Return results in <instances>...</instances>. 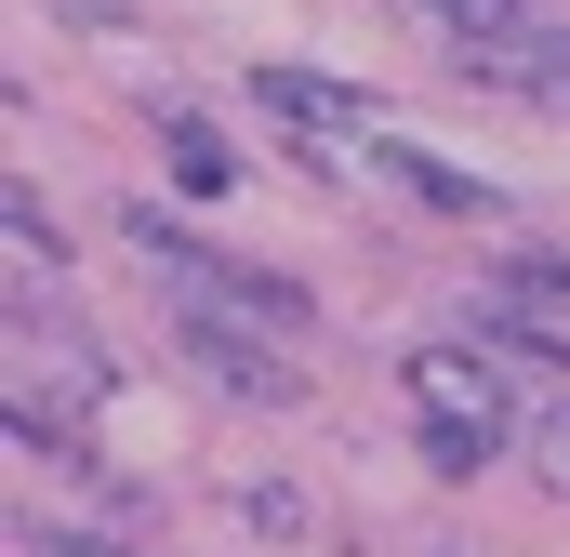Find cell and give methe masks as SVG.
Segmentation results:
<instances>
[{
  "label": "cell",
  "mask_w": 570,
  "mask_h": 557,
  "mask_svg": "<svg viewBox=\"0 0 570 557\" xmlns=\"http://www.w3.org/2000/svg\"><path fill=\"white\" fill-rule=\"evenodd\" d=\"M451 557H464V545H451Z\"/></svg>",
  "instance_id": "30bf717a"
},
{
  "label": "cell",
  "mask_w": 570,
  "mask_h": 557,
  "mask_svg": "<svg viewBox=\"0 0 570 557\" xmlns=\"http://www.w3.org/2000/svg\"><path fill=\"white\" fill-rule=\"evenodd\" d=\"M253 107H266L279 134H305V159H318V173H332L345 146H385V120H372L345 80H305V67H253Z\"/></svg>",
  "instance_id": "3957f363"
},
{
  "label": "cell",
  "mask_w": 570,
  "mask_h": 557,
  "mask_svg": "<svg viewBox=\"0 0 570 557\" xmlns=\"http://www.w3.org/2000/svg\"><path fill=\"white\" fill-rule=\"evenodd\" d=\"M159 146H173V186H186V199H226V186H239V146L213 134V120H159Z\"/></svg>",
  "instance_id": "5b68a950"
},
{
  "label": "cell",
  "mask_w": 570,
  "mask_h": 557,
  "mask_svg": "<svg viewBox=\"0 0 570 557\" xmlns=\"http://www.w3.org/2000/svg\"><path fill=\"white\" fill-rule=\"evenodd\" d=\"M385 159H399V186L438 199V213H491V186H478V173H438V159H412V146H385Z\"/></svg>",
  "instance_id": "52a82bcc"
},
{
  "label": "cell",
  "mask_w": 570,
  "mask_h": 557,
  "mask_svg": "<svg viewBox=\"0 0 570 557\" xmlns=\"http://www.w3.org/2000/svg\"><path fill=\"white\" fill-rule=\"evenodd\" d=\"M186 359H199V385H226V399H266V412L305 399V372L266 345V319H239V305H186Z\"/></svg>",
  "instance_id": "7a4b0ae2"
},
{
  "label": "cell",
  "mask_w": 570,
  "mask_h": 557,
  "mask_svg": "<svg viewBox=\"0 0 570 557\" xmlns=\"http://www.w3.org/2000/svg\"><path fill=\"white\" fill-rule=\"evenodd\" d=\"M531 451H544V491H570V399H544V424H531Z\"/></svg>",
  "instance_id": "ba28073f"
},
{
  "label": "cell",
  "mask_w": 570,
  "mask_h": 557,
  "mask_svg": "<svg viewBox=\"0 0 570 557\" xmlns=\"http://www.w3.org/2000/svg\"><path fill=\"white\" fill-rule=\"evenodd\" d=\"M0 253H13V266H27V278H67V240H53V213H40L27 186L0 199Z\"/></svg>",
  "instance_id": "8992f818"
},
{
  "label": "cell",
  "mask_w": 570,
  "mask_h": 557,
  "mask_svg": "<svg viewBox=\"0 0 570 557\" xmlns=\"http://www.w3.org/2000/svg\"><path fill=\"white\" fill-rule=\"evenodd\" d=\"M438 13V40H464V67L478 53H531L544 40V0H425Z\"/></svg>",
  "instance_id": "277c9868"
},
{
  "label": "cell",
  "mask_w": 570,
  "mask_h": 557,
  "mask_svg": "<svg viewBox=\"0 0 570 557\" xmlns=\"http://www.w3.org/2000/svg\"><path fill=\"white\" fill-rule=\"evenodd\" d=\"M27 557H146V545H120V531H27Z\"/></svg>",
  "instance_id": "9c48e42d"
},
{
  "label": "cell",
  "mask_w": 570,
  "mask_h": 557,
  "mask_svg": "<svg viewBox=\"0 0 570 557\" xmlns=\"http://www.w3.org/2000/svg\"><path fill=\"white\" fill-rule=\"evenodd\" d=\"M399 372H412V424H425L438 478H478V465L504 451V424H518V399H504V359H478V345H412Z\"/></svg>",
  "instance_id": "6da1fadb"
}]
</instances>
